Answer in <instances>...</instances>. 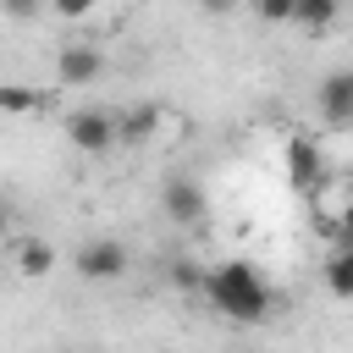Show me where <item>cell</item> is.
I'll use <instances>...</instances> for the list:
<instances>
[{
	"mask_svg": "<svg viewBox=\"0 0 353 353\" xmlns=\"http://www.w3.org/2000/svg\"><path fill=\"white\" fill-rule=\"evenodd\" d=\"M204 298L215 303V314H226V320H237V325H259V320H270V309H276L270 281H265L248 259H226V265L204 270Z\"/></svg>",
	"mask_w": 353,
	"mask_h": 353,
	"instance_id": "1",
	"label": "cell"
},
{
	"mask_svg": "<svg viewBox=\"0 0 353 353\" xmlns=\"http://www.w3.org/2000/svg\"><path fill=\"white\" fill-rule=\"evenodd\" d=\"M127 265H132V254H127L121 237H88V243L72 254V270H77L83 281H116V276H127Z\"/></svg>",
	"mask_w": 353,
	"mask_h": 353,
	"instance_id": "2",
	"label": "cell"
},
{
	"mask_svg": "<svg viewBox=\"0 0 353 353\" xmlns=\"http://www.w3.org/2000/svg\"><path fill=\"white\" fill-rule=\"evenodd\" d=\"M66 143L83 149V154L116 149V116H110V110H72V116H66Z\"/></svg>",
	"mask_w": 353,
	"mask_h": 353,
	"instance_id": "3",
	"label": "cell"
},
{
	"mask_svg": "<svg viewBox=\"0 0 353 353\" xmlns=\"http://www.w3.org/2000/svg\"><path fill=\"white\" fill-rule=\"evenodd\" d=\"M160 210H165L176 226H204L210 199H204V188H199L193 176H165V188H160Z\"/></svg>",
	"mask_w": 353,
	"mask_h": 353,
	"instance_id": "4",
	"label": "cell"
},
{
	"mask_svg": "<svg viewBox=\"0 0 353 353\" xmlns=\"http://www.w3.org/2000/svg\"><path fill=\"white\" fill-rule=\"evenodd\" d=\"M99 72H105V55H99V44H88V39H77V44H61V55H55V83H61V88H88Z\"/></svg>",
	"mask_w": 353,
	"mask_h": 353,
	"instance_id": "5",
	"label": "cell"
},
{
	"mask_svg": "<svg viewBox=\"0 0 353 353\" xmlns=\"http://www.w3.org/2000/svg\"><path fill=\"white\" fill-rule=\"evenodd\" d=\"M314 105L325 127H353V72H325L314 88Z\"/></svg>",
	"mask_w": 353,
	"mask_h": 353,
	"instance_id": "6",
	"label": "cell"
},
{
	"mask_svg": "<svg viewBox=\"0 0 353 353\" xmlns=\"http://www.w3.org/2000/svg\"><path fill=\"white\" fill-rule=\"evenodd\" d=\"M287 182L298 193H320L325 188V160H320V149L309 138H292L287 143Z\"/></svg>",
	"mask_w": 353,
	"mask_h": 353,
	"instance_id": "7",
	"label": "cell"
},
{
	"mask_svg": "<svg viewBox=\"0 0 353 353\" xmlns=\"http://www.w3.org/2000/svg\"><path fill=\"white\" fill-rule=\"evenodd\" d=\"M11 265H17V276H22V281H39V276H50V270H55V248H50L44 237H22V243L11 248Z\"/></svg>",
	"mask_w": 353,
	"mask_h": 353,
	"instance_id": "8",
	"label": "cell"
},
{
	"mask_svg": "<svg viewBox=\"0 0 353 353\" xmlns=\"http://www.w3.org/2000/svg\"><path fill=\"white\" fill-rule=\"evenodd\" d=\"M160 121H165V116H160V105H138V110L116 116V143H149Z\"/></svg>",
	"mask_w": 353,
	"mask_h": 353,
	"instance_id": "9",
	"label": "cell"
},
{
	"mask_svg": "<svg viewBox=\"0 0 353 353\" xmlns=\"http://www.w3.org/2000/svg\"><path fill=\"white\" fill-rule=\"evenodd\" d=\"M325 292L331 298H353V243H336L331 254H325Z\"/></svg>",
	"mask_w": 353,
	"mask_h": 353,
	"instance_id": "10",
	"label": "cell"
},
{
	"mask_svg": "<svg viewBox=\"0 0 353 353\" xmlns=\"http://www.w3.org/2000/svg\"><path fill=\"white\" fill-rule=\"evenodd\" d=\"M336 17H342V0H298V6H292V22H298L303 33H325Z\"/></svg>",
	"mask_w": 353,
	"mask_h": 353,
	"instance_id": "11",
	"label": "cell"
},
{
	"mask_svg": "<svg viewBox=\"0 0 353 353\" xmlns=\"http://www.w3.org/2000/svg\"><path fill=\"white\" fill-rule=\"evenodd\" d=\"M39 105H44L39 88H28V83H0V116H33Z\"/></svg>",
	"mask_w": 353,
	"mask_h": 353,
	"instance_id": "12",
	"label": "cell"
},
{
	"mask_svg": "<svg viewBox=\"0 0 353 353\" xmlns=\"http://www.w3.org/2000/svg\"><path fill=\"white\" fill-rule=\"evenodd\" d=\"M171 287H182V292H204V270H199L193 259H176V265H171Z\"/></svg>",
	"mask_w": 353,
	"mask_h": 353,
	"instance_id": "13",
	"label": "cell"
},
{
	"mask_svg": "<svg viewBox=\"0 0 353 353\" xmlns=\"http://www.w3.org/2000/svg\"><path fill=\"white\" fill-rule=\"evenodd\" d=\"M50 11H55L61 22H88V17L99 11V0H50Z\"/></svg>",
	"mask_w": 353,
	"mask_h": 353,
	"instance_id": "14",
	"label": "cell"
},
{
	"mask_svg": "<svg viewBox=\"0 0 353 353\" xmlns=\"http://www.w3.org/2000/svg\"><path fill=\"white\" fill-rule=\"evenodd\" d=\"M292 6L298 0H254V17L259 22H292Z\"/></svg>",
	"mask_w": 353,
	"mask_h": 353,
	"instance_id": "15",
	"label": "cell"
},
{
	"mask_svg": "<svg viewBox=\"0 0 353 353\" xmlns=\"http://www.w3.org/2000/svg\"><path fill=\"white\" fill-rule=\"evenodd\" d=\"M336 243H353V193H347V204L336 210Z\"/></svg>",
	"mask_w": 353,
	"mask_h": 353,
	"instance_id": "16",
	"label": "cell"
},
{
	"mask_svg": "<svg viewBox=\"0 0 353 353\" xmlns=\"http://www.w3.org/2000/svg\"><path fill=\"white\" fill-rule=\"evenodd\" d=\"M0 6H6V11H11V17H33V11H39V6H44V0H0Z\"/></svg>",
	"mask_w": 353,
	"mask_h": 353,
	"instance_id": "17",
	"label": "cell"
},
{
	"mask_svg": "<svg viewBox=\"0 0 353 353\" xmlns=\"http://www.w3.org/2000/svg\"><path fill=\"white\" fill-rule=\"evenodd\" d=\"M199 6H204V11H232L237 0H199Z\"/></svg>",
	"mask_w": 353,
	"mask_h": 353,
	"instance_id": "18",
	"label": "cell"
},
{
	"mask_svg": "<svg viewBox=\"0 0 353 353\" xmlns=\"http://www.w3.org/2000/svg\"><path fill=\"white\" fill-rule=\"evenodd\" d=\"M6 226H11V210H6V204H0V237H6Z\"/></svg>",
	"mask_w": 353,
	"mask_h": 353,
	"instance_id": "19",
	"label": "cell"
},
{
	"mask_svg": "<svg viewBox=\"0 0 353 353\" xmlns=\"http://www.w3.org/2000/svg\"><path fill=\"white\" fill-rule=\"evenodd\" d=\"M347 171H353V154H347Z\"/></svg>",
	"mask_w": 353,
	"mask_h": 353,
	"instance_id": "20",
	"label": "cell"
}]
</instances>
